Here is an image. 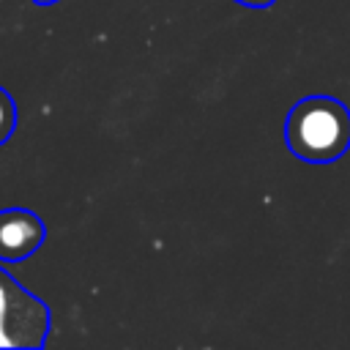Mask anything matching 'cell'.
<instances>
[{"label": "cell", "instance_id": "1", "mask_svg": "<svg viewBox=\"0 0 350 350\" xmlns=\"http://www.w3.org/2000/svg\"><path fill=\"white\" fill-rule=\"evenodd\" d=\"M284 134L298 159L334 161L350 145V112L336 98L312 96L293 107Z\"/></svg>", "mask_w": 350, "mask_h": 350}, {"label": "cell", "instance_id": "2", "mask_svg": "<svg viewBox=\"0 0 350 350\" xmlns=\"http://www.w3.org/2000/svg\"><path fill=\"white\" fill-rule=\"evenodd\" d=\"M49 328L46 306L0 271V347H38Z\"/></svg>", "mask_w": 350, "mask_h": 350}, {"label": "cell", "instance_id": "3", "mask_svg": "<svg viewBox=\"0 0 350 350\" xmlns=\"http://www.w3.org/2000/svg\"><path fill=\"white\" fill-rule=\"evenodd\" d=\"M44 241V227L30 211L0 213V260H25Z\"/></svg>", "mask_w": 350, "mask_h": 350}, {"label": "cell", "instance_id": "4", "mask_svg": "<svg viewBox=\"0 0 350 350\" xmlns=\"http://www.w3.org/2000/svg\"><path fill=\"white\" fill-rule=\"evenodd\" d=\"M14 129V101L0 90V142L11 134Z\"/></svg>", "mask_w": 350, "mask_h": 350}, {"label": "cell", "instance_id": "5", "mask_svg": "<svg viewBox=\"0 0 350 350\" xmlns=\"http://www.w3.org/2000/svg\"><path fill=\"white\" fill-rule=\"evenodd\" d=\"M38 3H52V0H38Z\"/></svg>", "mask_w": 350, "mask_h": 350}]
</instances>
